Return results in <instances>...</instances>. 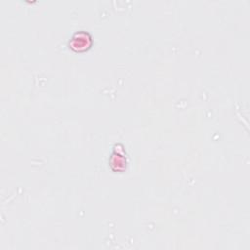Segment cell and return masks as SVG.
Instances as JSON below:
<instances>
[{
  "instance_id": "6da1fadb",
  "label": "cell",
  "mask_w": 250,
  "mask_h": 250,
  "mask_svg": "<svg viewBox=\"0 0 250 250\" xmlns=\"http://www.w3.org/2000/svg\"><path fill=\"white\" fill-rule=\"evenodd\" d=\"M90 36L85 33V32H79V33H76L71 41V46L73 49L75 50H84L87 49L90 44H91V40H90Z\"/></svg>"
}]
</instances>
